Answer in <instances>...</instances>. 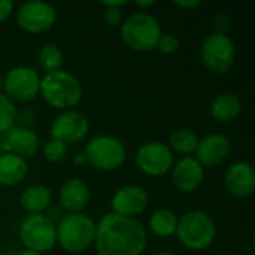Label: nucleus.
Returning <instances> with one entry per match:
<instances>
[{"instance_id": "nucleus-1", "label": "nucleus", "mask_w": 255, "mask_h": 255, "mask_svg": "<svg viewBox=\"0 0 255 255\" xmlns=\"http://www.w3.org/2000/svg\"><path fill=\"white\" fill-rule=\"evenodd\" d=\"M146 245V230L136 218L109 212L96 224L94 247L99 255H140Z\"/></svg>"}, {"instance_id": "nucleus-2", "label": "nucleus", "mask_w": 255, "mask_h": 255, "mask_svg": "<svg viewBox=\"0 0 255 255\" xmlns=\"http://www.w3.org/2000/svg\"><path fill=\"white\" fill-rule=\"evenodd\" d=\"M42 99L52 108L60 111H72L82 99V85L76 76L66 70L45 73L40 78Z\"/></svg>"}, {"instance_id": "nucleus-3", "label": "nucleus", "mask_w": 255, "mask_h": 255, "mask_svg": "<svg viewBox=\"0 0 255 255\" xmlns=\"http://www.w3.org/2000/svg\"><path fill=\"white\" fill-rule=\"evenodd\" d=\"M57 226V242L69 254H82L96 239V223L84 214H67Z\"/></svg>"}, {"instance_id": "nucleus-4", "label": "nucleus", "mask_w": 255, "mask_h": 255, "mask_svg": "<svg viewBox=\"0 0 255 255\" xmlns=\"http://www.w3.org/2000/svg\"><path fill=\"white\" fill-rule=\"evenodd\" d=\"M121 39L133 51L148 52L155 49L161 37V25L158 19L146 12H136L123 21Z\"/></svg>"}, {"instance_id": "nucleus-5", "label": "nucleus", "mask_w": 255, "mask_h": 255, "mask_svg": "<svg viewBox=\"0 0 255 255\" xmlns=\"http://www.w3.org/2000/svg\"><path fill=\"white\" fill-rule=\"evenodd\" d=\"M178 241L191 251H203L212 245L217 227L212 218L203 211H188L178 218Z\"/></svg>"}, {"instance_id": "nucleus-6", "label": "nucleus", "mask_w": 255, "mask_h": 255, "mask_svg": "<svg viewBox=\"0 0 255 255\" xmlns=\"http://www.w3.org/2000/svg\"><path fill=\"white\" fill-rule=\"evenodd\" d=\"M84 154L87 157V163H90L94 169L111 172L124 164L127 149L118 137L100 134L88 140Z\"/></svg>"}, {"instance_id": "nucleus-7", "label": "nucleus", "mask_w": 255, "mask_h": 255, "mask_svg": "<svg viewBox=\"0 0 255 255\" xmlns=\"http://www.w3.org/2000/svg\"><path fill=\"white\" fill-rule=\"evenodd\" d=\"M19 239L27 251L43 255L57 244V226L43 214L28 215L19 226Z\"/></svg>"}, {"instance_id": "nucleus-8", "label": "nucleus", "mask_w": 255, "mask_h": 255, "mask_svg": "<svg viewBox=\"0 0 255 255\" xmlns=\"http://www.w3.org/2000/svg\"><path fill=\"white\" fill-rule=\"evenodd\" d=\"M1 88L13 103H27L39 94L40 75L31 66H15L3 78Z\"/></svg>"}, {"instance_id": "nucleus-9", "label": "nucleus", "mask_w": 255, "mask_h": 255, "mask_svg": "<svg viewBox=\"0 0 255 255\" xmlns=\"http://www.w3.org/2000/svg\"><path fill=\"white\" fill-rule=\"evenodd\" d=\"M200 58L206 69L214 73H226L236 60V48L227 34H209L200 48Z\"/></svg>"}, {"instance_id": "nucleus-10", "label": "nucleus", "mask_w": 255, "mask_h": 255, "mask_svg": "<svg viewBox=\"0 0 255 255\" xmlns=\"http://www.w3.org/2000/svg\"><path fill=\"white\" fill-rule=\"evenodd\" d=\"M57 19L55 7L42 0L25 1L18 7L16 22L28 33H43L54 27Z\"/></svg>"}, {"instance_id": "nucleus-11", "label": "nucleus", "mask_w": 255, "mask_h": 255, "mask_svg": "<svg viewBox=\"0 0 255 255\" xmlns=\"http://www.w3.org/2000/svg\"><path fill=\"white\" fill-rule=\"evenodd\" d=\"M136 166L148 176H161L173 167V152L161 142H148L139 146L134 155Z\"/></svg>"}, {"instance_id": "nucleus-12", "label": "nucleus", "mask_w": 255, "mask_h": 255, "mask_svg": "<svg viewBox=\"0 0 255 255\" xmlns=\"http://www.w3.org/2000/svg\"><path fill=\"white\" fill-rule=\"evenodd\" d=\"M88 130H90L88 118L82 112L73 109L64 111L60 115H57L49 126L51 137L63 142L66 146L81 142L88 134Z\"/></svg>"}, {"instance_id": "nucleus-13", "label": "nucleus", "mask_w": 255, "mask_h": 255, "mask_svg": "<svg viewBox=\"0 0 255 255\" xmlns=\"http://www.w3.org/2000/svg\"><path fill=\"white\" fill-rule=\"evenodd\" d=\"M112 212L126 218H136L148 206V193L140 185H124L112 197Z\"/></svg>"}, {"instance_id": "nucleus-14", "label": "nucleus", "mask_w": 255, "mask_h": 255, "mask_svg": "<svg viewBox=\"0 0 255 255\" xmlns=\"http://www.w3.org/2000/svg\"><path fill=\"white\" fill-rule=\"evenodd\" d=\"M232 152V142L224 134H208L199 139L196 148V160L202 167H215L221 164Z\"/></svg>"}, {"instance_id": "nucleus-15", "label": "nucleus", "mask_w": 255, "mask_h": 255, "mask_svg": "<svg viewBox=\"0 0 255 255\" xmlns=\"http://www.w3.org/2000/svg\"><path fill=\"white\" fill-rule=\"evenodd\" d=\"M205 169L194 157H182L172 167L173 187L185 194L196 191L203 182Z\"/></svg>"}, {"instance_id": "nucleus-16", "label": "nucleus", "mask_w": 255, "mask_h": 255, "mask_svg": "<svg viewBox=\"0 0 255 255\" xmlns=\"http://www.w3.org/2000/svg\"><path fill=\"white\" fill-rule=\"evenodd\" d=\"M224 184L227 191L238 197L245 199L250 197L255 190V172L254 167L247 161L233 163L224 175Z\"/></svg>"}, {"instance_id": "nucleus-17", "label": "nucleus", "mask_w": 255, "mask_h": 255, "mask_svg": "<svg viewBox=\"0 0 255 255\" xmlns=\"http://www.w3.org/2000/svg\"><path fill=\"white\" fill-rule=\"evenodd\" d=\"M91 199L90 188L87 182L81 178L67 179L58 191V202L61 209L67 214H82V211L88 206Z\"/></svg>"}, {"instance_id": "nucleus-18", "label": "nucleus", "mask_w": 255, "mask_h": 255, "mask_svg": "<svg viewBox=\"0 0 255 255\" xmlns=\"http://www.w3.org/2000/svg\"><path fill=\"white\" fill-rule=\"evenodd\" d=\"M4 143L9 152L27 160L33 158L40 148L37 134L27 126H13L7 133H4Z\"/></svg>"}, {"instance_id": "nucleus-19", "label": "nucleus", "mask_w": 255, "mask_h": 255, "mask_svg": "<svg viewBox=\"0 0 255 255\" xmlns=\"http://www.w3.org/2000/svg\"><path fill=\"white\" fill-rule=\"evenodd\" d=\"M28 173L27 161L12 152L0 155V185L13 187L21 184Z\"/></svg>"}, {"instance_id": "nucleus-20", "label": "nucleus", "mask_w": 255, "mask_h": 255, "mask_svg": "<svg viewBox=\"0 0 255 255\" xmlns=\"http://www.w3.org/2000/svg\"><path fill=\"white\" fill-rule=\"evenodd\" d=\"M51 202H52V193L46 185L42 184H34L27 187L19 197L21 208L30 215L42 214L45 209L49 208Z\"/></svg>"}, {"instance_id": "nucleus-21", "label": "nucleus", "mask_w": 255, "mask_h": 255, "mask_svg": "<svg viewBox=\"0 0 255 255\" xmlns=\"http://www.w3.org/2000/svg\"><path fill=\"white\" fill-rule=\"evenodd\" d=\"M242 111V102L235 93L218 94L211 105V117L218 123H230L239 117Z\"/></svg>"}, {"instance_id": "nucleus-22", "label": "nucleus", "mask_w": 255, "mask_h": 255, "mask_svg": "<svg viewBox=\"0 0 255 255\" xmlns=\"http://www.w3.org/2000/svg\"><path fill=\"white\" fill-rule=\"evenodd\" d=\"M178 217L172 209H157L149 217V229L160 238H170L176 233Z\"/></svg>"}, {"instance_id": "nucleus-23", "label": "nucleus", "mask_w": 255, "mask_h": 255, "mask_svg": "<svg viewBox=\"0 0 255 255\" xmlns=\"http://www.w3.org/2000/svg\"><path fill=\"white\" fill-rule=\"evenodd\" d=\"M197 143L199 137L196 136V133H193L190 128H178L170 134L167 146L170 148V151L188 157L193 152H196Z\"/></svg>"}, {"instance_id": "nucleus-24", "label": "nucleus", "mask_w": 255, "mask_h": 255, "mask_svg": "<svg viewBox=\"0 0 255 255\" xmlns=\"http://www.w3.org/2000/svg\"><path fill=\"white\" fill-rule=\"evenodd\" d=\"M37 61L46 73H51V72L61 70V66L64 63V55L58 45L46 43L40 48L37 54Z\"/></svg>"}, {"instance_id": "nucleus-25", "label": "nucleus", "mask_w": 255, "mask_h": 255, "mask_svg": "<svg viewBox=\"0 0 255 255\" xmlns=\"http://www.w3.org/2000/svg\"><path fill=\"white\" fill-rule=\"evenodd\" d=\"M16 106L15 103L4 96L3 93H0V133H7L16 121Z\"/></svg>"}, {"instance_id": "nucleus-26", "label": "nucleus", "mask_w": 255, "mask_h": 255, "mask_svg": "<svg viewBox=\"0 0 255 255\" xmlns=\"http://www.w3.org/2000/svg\"><path fill=\"white\" fill-rule=\"evenodd\" d=\"M42 154H43V158L48 161V163H58L61 161L66 154H67V146L57 140V139H49L45 142L43 148H42Z\"/></svg>"}, {"instance_id": "nucleus-27", "label": "nucleus", "mask_w": 255, "mask_h": 255, "mask_svg": "<svg viewBox=\"0 0 255 255\" xmlns=\"http://www.w3.org/2000/svg\"><path fill=\"white\" fill-rule=\"evenodd\" d=\"M155 49H158L161 54H166V55L175 54L179 49V39L175 34H161Z\"/></svg>"}, {"instance_id": "nucleus-28", "label": "nucleus", "mask_w": 255, "mask_h": 255, "mask_svg": "<svg viewBox=\"0 0 255 255\" xmlns=\"http://www.w3.org/2000/svg\"><path fill=\"white\" fill-rule=\"evenodd\" d=\"M232 27V18L227 13H217L212 21L214 33L217 34H227V31Z\"/></svg>"}, {"instance_id": "nucleus-29", "label": "nucleus", "mask_w": 255, "mask_h": 255, "mask_svg": "<svg viewBox=\"0 0 255 255\" xmlns=\"http://www.w3.org/2000/svg\"><path fill=\"white\" fill-rule=\"evenodd\" d=\"M105 21L111 27H118L123 24V10L120 7H106L105 9Z\"/></svg>"}, {"instance_id": "nucleus-30", "label": "nucleus", "mask_w": 255, "mask_h": 255, "mask_svg": "<svg viewBox=\"0 0 255 255\" xmlns=\"http://www.w3.org/2000/svg\"><path fill=\"white\" fill-rule=\"evenodd\" d=\"M13 10V1L10 0H0V22L7 19Z\"/></svg>"}, {"instance_id": "nucleus-31", "label": "nucleus", "mask_w": 255, "mask_h": 255, "mask_svg": "<svg viewBox=\"0 0 255 255\" xmlns=\"http://www.w3.org/2000/svg\"><path fill=\"white\" fill-rule=\"evenodd\" d=\"M200 0H175L173 4L181 7V9H194L197 6H200Z\"/></svg>"}, {"instance_id": "nucleus-32", "label": "nucleus", "mask_w": 255, "mask_h": 255, "mask_svg": "<svg viewBox=\"0 0 255 255\" xmlns=\"http://www.w3.org/2000/svg\"><path fill=\"white\" fill-rule=\"evenodd\" d=\"M73 163H75L76 166H82V164H85V163H87V157H85V154H84V152H76V154L73 155Z\"/></svg>"}, {"instance_id": "nucleus-33", "label": "nucleus", "mask_w": 255, "mask_h": 255, "mask_svg": "<svg viewBox=\"0 0 255 255\" xmlns=\"http://www.w3.org/2000/svg\"><path fill=\"white\" fill-rule=\"evenodd\" d=\"M103 4H105V7H123V6H126L127 4V1L126 0H120V1H103Z\"/></svg>"}, {"instance_id": "nucleus-34", "label": "nucleus", "mask_w": 255, "mask_h": 255, "mask_svg": "<svg viewBox=\"0 0 255 255\" xmlns=\"http://www.w3.org/2000/svg\"><path fill=\"white\" fill-rule=\"evenodd\" d=\"M133 4H134V6H137V7H149V6H152V4H154V0H145V1H134Z\"/></svg>"}, {"instance_id": "nucleus-35", "label": "nucleus", "mask_w": 255, "mask_h": 255, "mask_svg": "<svg viewBox=\"0 0 255 255\" xmlns=\"http://www.w3.org/2000/svg\"><path fill=\"white\" fill-rule=\"evenodd\" d=\"M16 255H42V254H37V253H33V251H21V253H18Z\"/></svg>"}, {"instance_id": "nucleus-36", "label": "nucleus", "mask_w": 255, "mask_h": 255, "mask_svg": "<svg viewBox=\"0 0 255 255\" xmlns=\"http://www.w3.org/2000/svg\"><path fill=\"white\" fill-rule=\"evenodd\" d=\"M154 255H173L172 253H169V251H160V253H157V254Z\"/></svg>"}, {"instance_id": "nucleus-37", "label": "nucleus", "mask_w": 255, "mask_h": 255, "mask_svg": "<svg viewBox=\"0 0 255 255\" xmlns=\"http://www.w3.org/2000/svg\"><path fill=\"white\" fill-rule=\"evenodd\" d=\"M1 87H3V76H1V73H0V90H1Z\"/></svg>"}]
</instances>
